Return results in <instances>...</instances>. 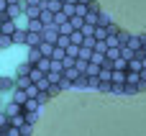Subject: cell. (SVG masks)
<instances>
[{"label": "cell", "mask_w": 146, "mask_h": 136, "mask_svg": "<svg viewBox=\"0 0 146 136\" xmlns=\"http://www.w3.org/2000/svg\"><path fill=\"white\" fill-rule=\"evenodd\" d=\"M95 90H100V93H113V82H103V80H100Z\"/></svg>", "instance_id": "d590c367"}, {"label": "cell", "mask_w": 146, "mask_h": 136, "mask_svg": "<svg viewBox=\"0 0 146 136\" xmlns=\"http://www.w3.org/2000/svg\"><path fill=\"white\" fill-rule=\"evenodd\" d=\"M95 28H98V26H92V23H82V28H80V31H82V33H85V39H87V36H95Z\"/></svg>", "instance_id": "e575fe53"}, {"label": "cell", "mask_w": 146, "mask_h": 136, "mask_svg": "<svg viewBox=\"0 0 146 136\" xmlns=\"http://www.w3.org/2000/svg\"><path fill=\"white\" fill-rule=\"evenodd\" d=\"M128 69H131V72H141V69H144V64H141V54H139L136 59L128 62Z\"/></svg>", "instance_id": "f1b7e54d"}, {"label": "cell", "mask_w": 146, "mask_h": 136, "mask_svg": "<svg viewBox=\"0 0 146 136\" xmlns=\"http://www.w3.org/2000/svg\"><path fill=\"white\" fill-rule=\"evenodd\" d=\"M28 77H31V82H33V85H36V82H38V80H44V77H46V75H44V72H41V69H38V67H36V64H33V69H31V75H28Z\"/></svg>", "instance_id": "f546056e"}, {"label": "cell", "mask_w": 146, "mask_h": 136, "mask_svg": "<svg viewBox=\"0 0 146 136\" xmlns=\"http://www.w3.org/2000/svg\"><path fill=\"white\" fill-rule=\"evenodd\" d=\"M62 8H64L62 0H49L46 3V10H51V13H62Z\"/></svg>", "instance_id": "ffe728a7"}, {"label": "cell", "mask_w": 146, "mask_h": 136, "mask_svg": "<svg viewBox=\"0 0 146 136\" xmlns=\"http://www.w3.org/2000/svg\"><path fill=\"white\" fill-rule=\"evenodd\" d=\"M80 3H85V5H90V3H92V0H80Z\"/></svg>", "instance_id": "816d5d0a"}, {"label": "cell", "mask_w": 146, "mask_h": 136, "mask_svg": "<svg viewBox=\"0 0 146 136\" xmlns=\"http://www.w3.org/2000/svg\"><path fill=\"white\" fill-rule=\"evenodd\" d=\"M139 54H141V57H146V44H144V49H141V51H139Z\"/></svg>", "instance_id": "681fc988"}, {"label": "cell", "mask_w": 146, "mask_h": 136, "mask_svg": "<svg viewBox=\"0 0 146 136\" xmlns=\"http://www.w3.org/2000/svg\"><path fill=\"white\" fill-rule=\"evenodd\" d=\"M80 59H82V62H90V59H92V49H90V46H80Z\"/></svg>", "instance_id": "d6a6232c"}, {"label": "cell", "mask_w": 146, "mask_h": 136, "mask_svg": "<svg viewBox=\"0 0 146 136\" xmlns=\"http://www.w3.org/2000/svg\"><path fill=\"white\" fill-rule=\"evenodd\" d=\"M46 93H49V95H51V98H56V95H59V93H62V87H59V85H51V87H49V90H46Z\"/></svg>", "instance_id": "7bdbcfd3"}, {"label": "cell", "mask_w": 146, "mask_h": 136, "mask_svg": "<svg viewBox=\"0 0 146 136\" xmlns=\"http://www.w3.org/2000/svg\"><path fill=\"white\" fill-rule=\"evenodd\" d=\"M67 57L69 59H80V44H69L67 46Z\"/></svg>", "instance_id": "83f0119b"}, {"label": "cell", "mask_w": 146, "mask_h": 136, "mask_svg": "<svg viewBox=\"0 0 146 136\" xmlns=\"http://www.w3.org/2000/svg\"><path fill=\"white\" fill-rule=\"evenodd\" d=\"M8 46H13V36L0 33V51H3V49H8Z\"/></svg>", "instance_id": "836d02e7"}, {"label": "cell", "mask_w": 146, "mask_h": 136, "mask_svg": "<svg viewBox=\"0 0 146 136\" xmlns=\"http://www.w3.org/2000/svg\"><path fill=\"white\" fill-rule=\"evenodd\" d=\"M62 3H64V0H62Z\"/></svg>", "instance_id": "11a10c76"}, {"label": "cell", "mask_w": 146, "mask_h": 136, "mask_svg": "<svg viewBox=\"0 0 146 136\" xmlns=\"http://www.w3.org/2000/svg\"><path fill=\"white\" fill-rule=\"evenodd\" d=\"M5 134H8V136H23V134H21V129H18V126H10V129H8Z\"/></svg>", "instance_id": "f6af8a7d"}, {"label": "cell", "mask_w": 146, "mask_h": 136, "mask_svg": "<svg viewBox=\"0 0 146 136\" xmlns=\"http://www.w3.org/2000/svg\"><path fill=\"white\" fill-rule=\"evenodd\" d=\"M8 129H10V116H8L5 111H0V131L5 134Z\"/></svg>", "instance_id": "484cf974"}, {"label": "cell", "mask_w": 146, "mask_h": 136, "mask_svg": "<svg viewBox=\"0 0 146 136\" xmlns=\"http://www.w3.org/2000/svg\"><path fill=\"white\" fill-rule=\"evenodd\" d=\"M0 134H3V131H0Z\"/></svg>", "instance_id": "db71d44e"}, {"label": "cell", "mask_w": 146, "mask_h": 136, "mask_svg": "<svg viewBox=\"0 0 146 136\" xmlns=\"http://www.w3.org/2000/svg\"><path fill=\"white\" fill-rule=\"evenodd\" d=\"M121 57H123L126 62H131V59H136V57H139V51H133L131 46H126V44H123V46H121Z\"/></svg>", "instance_id": "4fadbf2b"}, {"label": "cell", "mask_w": 146, "mask_h": 136, "mask_svg": "<svg viewBox=\"0 0 146 136\" xmlns=\"http://www.w3.org/2000/svg\"><path fill=\"white\" fill-rule=\"evenodd\" d=\"M8 5H10L8 0H0V13H8Z\"/></svg>", "instance_id": "bcb514c9"}, {"label": "cell", "mask_w": 146, "mask_h": 136, "mask_svg": "<svg viewBox=\"0 0 146 136\" xmlns=\"http://www.w3.org/2000/svg\"><path fill=\"white\" fill-rule=\"evenodd\" d=\"M21 134H23V136H31V134H33V126H31V123L21 126Z\"/></svg>", "instance_id": "ee69618b"}, {"label": "cell", "mask_w": 146, "mask_h": 136, "mask_svg": "<svg viewBox=\"0 0 146 136\" xmlns=\"http://www.w3.org/2000/svg\"><path fill=\"white\" fill-rule=\"evenodd\" d=\"M36 121H38V111H36V113H26V123L36 126Z\"/></svg>", "instance_id": "74e56055"}, {"label": "cell", "mask_w": 146, "mask_h": 136, "mask_svg": "<svg viewBox=\"0 0 146 136\" xmlns=\"http://www.w3.org/2000/svg\"><path fill=\"white\" fill-rule=\"evenodd\" d=\"M126 85H141V72H126Z\"/></svg>", "instance_id": "2e32d148"}, {"label": "cell", "mask_w": 146, "mask_h": 136, "mask_svg": "<svg viewBox=\"0 0 146 136\" xmlns=\"http://www.w3.org/2000/svg\"><path fill=\"white\" fill-rule=\"evenodd\" d=\"M41 23H44V26H54V13L44 8V13H41Z\"/></svg>", "instance_id": "4316f807"}, {"label": "cell", "mask_w": 146, "mask_h": 136, "mask_svg": "<svg viewBox=\"0 0 146 136\" xmlns=\"http://www.w3.org/2000/svg\"><path fill=\"white\" fill-rule=\"evenodd\" d=\"M0 111H3V100H0Z\"/></svg>", "instance_id": "f5cc1de1"}, {"label": "cell", "mask_w": 146, "mask_h": 136, "mask_svg": "<svg viewBox=\"0 0 146 136\" xmlns=\"http://www.w3.org/2000/svg\"><path fill=\"white\" fill-rule=\"evenodd\" d=\"M26 3H28V5H44V0H26ZM44 8H46V5H44Z\"/></svg>", "instance_id": "7dc6e473"}, {"label": "cell", "mask_w": 146, "mask_h": 136, "mask_svg": "<svg viewBox=\"0 0 146 136\" xmlns=\"http://www.w3.org/2000/svg\"><path fill=\"white\" fill-rule=\"evenodd\" d=\"M41 57H44V54H41V49H38V46L28 49V62H31V64H36V62H38Z\"/></svg>", "instance_id": "cb8c5ba5"}, {"label": "cell", "mask_w": 146, "mask_h": 136, "mask_svg": "<svg viewBox=\"0 0 146 136\" xmlns=\"http://www.w3.org/2000/svg\"><path fill=\"white\" fill-rule=\"evenodd\" d=\"M15 90V77H0V93H13Z\"/></svg>", "instance_id": "8992f818"}, {"label": "cell", "mask_w": 146, "mask_h": 136, "mask_svg": "<svg viewBox=\"0 0 146 136\" xmlns=\"http://www.w3.org/2000/svg\"><path fill=\"white\" fill-rule=\"evenodd\" d=\"M105 59H108V62H115V59H121V46H108V51H105Z\"/></svg>", "instance_id": "7c38bea8"}, {"label": "cell", "mask_w": 146, "mask_h": 136, "mask_svg": "<svg viewBox=\"0 0 146 136\" xmlns=\"http://www.w3.org/2000/svg\"><path fill=\"white\" fill-rule=\"evenodd\" d=\"M38 105H41V103H38L36 98H28V100L23 103V113H36V111H38Z\"/></svg>", "instance_id": "8fae6325"}, {"label": "cell", "mask_w": 146, "mask_h": 136, "mask_svg": "<svg viewBox=\"0 0 146 136\" xmlns=\"http://www.w3.org/2000/svg\"><path fill=\"white\" fill-rule=\"evenodd\" d=\"M26 93H28V98H38V93H44V90H38L36 85H31V87H28Z\"/></svg>", "instance_id": "60d3db41"}, {"label": "cell", "mask_w": 146, "mask_h": 136, "mask_svg": "<svg viewBox=\"0 0 146 136\" xmlns=\"http://www.w3.org/2000/svg\"><path fill=\"white\" fill-rule=\"evenodd\" d=\"M100 69H103V64L87 62V69H85V75H87V77H100Z\"/></svg>", "instance_id": "9c48e42d"}, {"label": "cell", "mask_w": 146, "mask_h": 136, "mask_svg": "<svg viewBox=\"0 0 146 136\" xmlns=\"http://www.w3.org/2000/svg\"><path fill=\"white\" fill-rule=\"evenodd\" d=\"M26 33H28L26 28H18V31L13 33V44H18V46H21V44H26Z\"/></svg>", "instance_id": "7402d4cb"}, {"label": "cell", "mask_w": 146, "mask_h": 136, "mask_svg": "<svg viewBox=\"0 0 146 136\" xmlns=\"http://www.w3.org/2000/svg\"><path fill=\"white\" fill-rule=\"evenodd\" d=\"M95 51L105 54V51H108V44H105V41H98V44H95Z\"/></svg>", "instance_id": "b9f144b4"}, {"label": "cell", "mask_w": 146, "mask_h": 136, "mask_svg": "<svg viewBox=\"0 0 146 136\" xmlns=\"http://www.w3.org/2000/svg\"><path fill=\"white\" fill-rule=\"evenodd\" d=\"M8 3H10V5H15V3H21V0H8Z\"/></svg>", "instance_id": "f907efd6"}, {"label": "cell", "mask_w": 146, "mask_h": 136, "mask_svg": "<svg viewBox=\"0 0 146 136\" xmlns=\"http://www.w3.org/2000/svg\"><path fill=\"white\" fill-rule=\"evenodd\" d=\"M31 69H33V64L26 59V62H21V64L15 67V75H31Z\"/></svg>", "instance_id": "ac0fdd59"}, {"label": "cell", "mask_w": 146, "mask_h": 136, "mask_svg": "<svg viewBox=\"0 0 146 136\" xmlns=\"http://www.w3.org/2000/svg\"><path fill=\"white\" fill-rule=\"evenodd\" d=\"M108 36H110L108 26H98V28H95V39H98V41H105Z\"/></svg>", "instance_id": "44dd1931"}, {"label": "cell", "mask_w": 146, "mask_h": 136, "mask_svg": "<svg viewBox=\"0 0 146 136\" xmlns=\"http://www.w3.org/2000/svg\"><path fill=\"white\" fill-rule=\"evenodd\" d=\"M67 21H69V15H67V13H54V26H56V28H59V26H64Z\"/></svg>", "instance_id": "4dcf8cb0"}, {"label": "cell", "mask_w": 146, "mask_h": 136, "mask_svg": "<svg viewBox=\"0 0 146 136\" xmlns=\"http://www.w3.org/2000/svg\"><path fill=\"white\" fill-rule=\"evenodd\" d=\"M41 13H44V5H26V21H31V18H41Z\"/></svg>", "instance_id": "3957f363"}, {"label": "cell", "mask_w": 146, "mask_h": 136, "mask_svg": "<svg viewBox=\"0 0 146 136\" xmlns=\"http://www.w3.org/2000/svg\"><path fill=\"white\" fill-rule=\"evenodd\" d=\"M141 82H146V69H141Z\"/></svg>", "instance_id": "c3c4849f"}, {"label": "cell", "mask_w": 146, "mask_h": 136, "mask_svg": "<svg viewBox=\"0 0 146 136\" xmlns=\"http://www.w3.org/2000/svg\"><path fill=\"white\" fill-rule=\"evenodd\" d=\"M26 100H28V93H26L23 87H15V90H13V103H18V105H23Z\"/></svg>", "instance_id": "ba28073f"}, {"label": "cell", "mask_w": 146, "mask_h": 136, "mask_svg": "<svg viewBox=\"0 0 146 136\" xmlns=\"http://www.w3.org/2000/svg\"><path fill=\"white\" fill-rule=\"evenodd\" d=\"M110 82H113V85H126V72H123V69H113Z\"/></svg>", "instance_id": "9a60e30c"}, {"label": "cell", "mask_w": 146, "mask_h": 136, "mask_svg": "<svg viewBox=\"0 0 146 136\" xmlns=\"http://www.w3.org/2000/svg\"><path fill=\"white\" fill-rule=\"evenodd\" d=\"M44 41L56 44V41H59V28H56V26H46V28H44Z\"/></svg>", "instance_id": "7a4b0ae2"}, {"label": "cell", "mask_w": 146, "mask_h": 136, "mask_svg": "<svg viewBox=\"0 0 146 136\" xmlns=\"http://www.w3.org/2000/svg\"><path fill=\"white\" fill-rule=\"evenodd\" d=\"M126 46H131L133 51H141V49H144V41H141V33H133V36L128 39V44H126Z\"/></svg>", "instance_id": "52a82bcc"}, {"label": "cell", "mask_w": 146, "mask_h": 136, "mask_svg": "<svg viewBox=\"0 0 146 136\" xmlns=\"http://www.w3.org/2000/svg\"><path fill=\"white\" fill-rule=\"evenodd\" d=\"M110 23H113V21H110L105 13H100V18H98V26H110Z\"/></svg>", "instance_id": "f35d334b"}, {"label": "cell", "mask_w": 146, "mask_h": 136, "mask_svg": "<svg viewBox=\"0 0 146 136\" xmlns=\"http://www.w3.org/2000/svg\"><path fill=\"white\" fill-rule=\"evenodd\" d=\"M44 23H41V18H31V21H26V31H36V33H44Z\"/></svg>", "instance_id": "277c9868"}, {"label": "cell", "mask_w": 146, "mask_h": 136, "mask_svg": "<svg viewBox=\"0 0 146 136\" xmlns=\"http://www.w3.org/2000/svg\"><path fill=\"white\" fill-rule=\"evenodd\" d=\"M36 67H38L44 75H49V72H51V67H54V59H51V57H41V59L36 62Z\"/></svg>", "instance_id": "5b68a950"}, {"label": "cell", "mask_w": 146, "mask_h": 136, "mask_svg": "<svg viewBox=\"0 0 146 136\" xmlns=\"http://www.w3.org/2000/svg\"><path fill=\"white\" fill-rule=\"evenodd\" d=\"M51 59H54V62H64V59H67V49H64V46H54Z\"/></svg>", "instance_id": "e0dca14e"}, {"label": "cell", "mask_w": 146, "mask_h": 136, "mask_svg": "<svg viewBox=\"0 0 146 136\" xmlns=\"http://www.w3.org/2000/svg\"><path fill=\"white\" fill-rule=\"evenodd\" d=\"M80 75H82V72L77 69V64H72V67H64V77H67V80H72V82H74Z\"/></svg>", "instance_id": "5bb4252c"}, {"label": "cell", "mask_w": 146, "mask_h": 136, "mask_svg": "<svg viewBox=\"0 0 146 136\" xmlns=\"http://www.w3.org/2000/svg\"><path fill=\"white\" fill-rule=\"evenodd\" d=\"M85 87H90V77L87 75H80L74 80V90H85Z\"/></svg>", "instance_id": "d6986e66"}, {"label": "cell", "mask_w": 146, "mask_h": 136, "mask_svg": "<svg viewBox=\"0 0 146 136\" xmlns=\"http://www.w3.org/2000/svg\"><path fill=\"white\" fill-rule=\"evenodd\" d=\"M33 82H31V77L28 75H15V87H23V90H28Z\"/></svg>", "instance_id": "30bf717a"}, {"label": "cell", "mask_w": 146, "mask_h": 136, "mask_svg": "<svg viewBox=\"0 0 146 136\" xmlns=\"http://www.w3.org/2000/svg\"><path fill=\"white\" fill-rule=\"evenodd\" d=\"M131 36H133V33H128V31H123V28H121V31H118V41H121V46H123V44H128V39H131Z\"/></svg>", "instance_id": "8d00e7d4"}, {"label": "cell", "mask_w": 146, "mask_h": 136, "mask_svg": "<svg viewBox=\"0 0 146 136\" xmlns=\"http://www.w3.org/2000/svg\"><path fill=\"white\" fill-rule=\"evenodd\" d=\"M136 93H141L139 85H126V95H136Z\"/></svg>", "instance_id": "ab89813d"}, {"label": "cell", "mask_w": 146, "mask_h": 136, "mask_svg": "<svg viewBox=\"0 0 146 136\" xmlns=\"http://www.w3.org/2000/svg\"><path fill=\"white\" fill-rule=\"evenodd\" d=\"M8 116H18V113H23V105H18V103H10V105H5L3 108Z\"/></svg>", "instance_id": "d4e9b609"}, {"label": "cell", "mask_w": 146, "mask_h": 136, "mask_svg": "<svg viewBox=\"0 0 146 136\" xmlns=\"http://www.w3.org/2000/svg\"><path fill=\"white\" fill-rule=\"evenodd\" d=\"M54 46H56V44H49V41H44L38 49H41V54H44V57H51V54H54Z\"/></svg>", "instance_id": "1f68e13d"}, {"label": "cell", "mask_w": 146, "mask_h": 136, "mask_svg": "<svg viewBox=\"0 0 146 136\" xmlns=\"http://www.w3.org/2000/svg\"><path fill=\"white\" fill-rule=\"evenodd\" d=\"M69 39H72V44H80V46L85 44V33H82L80 28H74V31L69 33Z\"/></svg>", "instance_id": "603a6c76"}, {"label": "cell", "mask_w": 146, "mask_h": 136, "mask_svg": "<svg viewBox=\"0 0 146 136\" xmlns=\"http://www.w3.org/2000/svg\"><path fill=\"white\" fill-rule=\"evenodd\" d=\"M44 44V33H36V31H28L26 33V46L33 49V46H41Z\"/></svg>", "instance_id": "6da1fadb"}]
</instances>
